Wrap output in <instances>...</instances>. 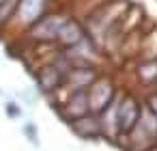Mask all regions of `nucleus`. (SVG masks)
Here are the masks:
<instances>
[{
    "label": "nucleus",
    "instance_id": "11",
    "mask_svg": "<svg viewBox=\"0 0 157 151\" xmlns=\"http://www.w3.org/2000/svg\"><path fill=\"white\" fill-rule=\"evenodd\" d=\"M35 132H37V127H35L33 123H26V125H24V134H26V136L37 145V142H39V138H37V134H35Z\"/></svg>",
    "mask_w": 157,
    "mask_h": 151
},
{
    "label": "nucleus",
    "instance_id": "8",
    "mask_svg": "<svg viewBox=\"0 0 157 151\" xmlns=\"http://www.w3.org/2000/svg\"><path fill=\"white\" fill-rule=\"evenodd\" d=\"M63 22H65V18H60V15H43L41 20H37L35 35L39 39H56Z\"/></svg>",
    "mask_w": 157,
    "mask_h": 151
},
{
    "label": "nucleus",
    "instance_id": "4",
    "mask_svg": "<svg viewBox=\"0 0 157 151\" xmlns=\"http://www.w3.org/2000/svg\"><path fill=\"white\" fill-rule=\"evenodd\" d=\"M67 82L73 86V89H84L90 86L95 80H97V71L90 67V65H73L67 74H65Z\"/></svg>",
    "mask_w": 157,
    "mask_h": 151
},
{
    "label": "nucleus",
    "instance_id": "2",
    "mask_svg": "<svg viewBox=\"0 0 157 151\" xmlns=\"http://www.w3.org/2000/svg\"><path fill=\"white\" fill-rule=\"evenodd\" d=\"M140 112H142V108H140V104H138L136 97L129 95V97L121 99L116 104V125H118V132L121 134H129L131 127L138 123Z\"/></svg>",
    "mask_w": 157,
    "mask_h": 151
},
{
    "label": "nucleus",
    "instance_id": "1",
    "mask_svg": "<svg viewBox=\"0 0 157 151\" xmlns=\"http://www.w3.org/2000/svg\"><path fill=\"white\" fill-rule=\"evenodd\" d=\"M86 97H88V108L93 114H99L101 110H105L112 101H114V86L108 78H97L88 91H86Z\"/></svg>",
    "mask_w": 157,
    "mask_h": 151
},
{
    "label": "nucleus",
    "instance_id": "5",
    "mask_svg": "<svg viewBox=\"0 0 157 151\" xmlns=\"http://www.w3.org/2000/svg\"><path fill=\"white\" fill-rule=\"evenodd\" d=\"M65 117L69 119V121H75V119H80V117H84V114H88L90 112V108H88V97H86V91L84 89H75V93L67 99V106H65Z\"/></svg>",
    "mask_w": 157,
    "mask_h": 151
},
{
    "label": "nucleus",
    "instance_id": "7",
    "mask_svg": "<svg viewBox=\"0 0 157 151\" xmlns=\"http://www.w3.org/2000/svg\"><path fill=\"white\" fill-rule=\"evenodd\" d=\"M71 125H73L75 134H80V136H84V138H97V136L101 134L99 114H90V112H88V114H84V117L71 121Z\"/></svg>",
    "mask_w": 157,
    "mask_h": 151
},
{
    "label": "nucleus",
    "instance_id": "10",
    "mask_svg": "<svg viewBox=\"0 0 157 151\" xmlns=\"http://www.w3.org/2000/svg\"><path fill=\"white\" fill-rule=\"evenodd\" d=\"M138 74L144 82H157V61H146L138 67Z\"/></svg>",
    "mask_w": 157,
    "mask_h": 151
},
{
    "label": "nucleus",
    "instance_id": "6",
    "mask_svg": "<svg viewBox=\"0 0 157 151\" xmlns=\"http://www.w3.org/2000/svg\"><path fill=\"white\" fill-rule=\"evenodd\" d=\"M56 39H58L65 48H73V46H78L82 39H86V33L82 30V26H80L78 22L65 20L63 26H60V30H58V35H56Z\"/></svg>",
    "mask_w": 157,
    "mask_h": 151
},
{
    "label": "nucleus",
    "instance_id": "3",
    "mask_svg": "<svg viewBox=\"0 0 157 151\" xmlns=\"http://www.w3.org/2000/svg\"><path fill=\"white\" fill-rule=\"evenodd\" d=\"M45 2L48 0H20V2L15 5V15L24 22V24H33L37 20L43 18L45 13Z\"/></svg>",
    "mask_w": 157,
    "mask_h": 151
},
{
    "label": "nucleus",
    "instance_id": "9",
    "mask_svg": "<svg viewBox=\"0 0 157 151\" xmlns=\"http://www.w3.org/2000/svg\"><path fill=\"white\" fill-rule=\"evenodd\" d=\"M63 80H65V74L58 71V67H54V65H48V67H43V69L39 71V86H41L45 93L56 91V89L63 84Z\"/></svg>",
    "mask_w": 157,
    "mask_h": 151
},
{
    "label": "nucleus",
    "instance_id": "12",
    "mask_svg": "<svg viewBox=\"0 0 157 151\" xmlns=\"http://www.w3.org/2000/svg\"><path fill=\"white\" fill-rule=\"evenodd\" d=\"M7 112H9V117H11V119H17V117L22 114V110H20L15 104H7Z\"/></svg>",
    "mask_w": 157,
    "mask_h": 151
}]
</instances>
